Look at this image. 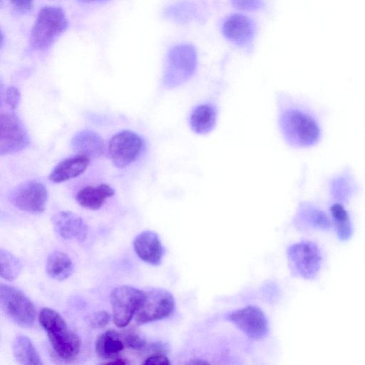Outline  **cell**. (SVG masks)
Returning a JSON list of instances; mask_svg holds the SVG:
<instances>
[{
  "mask_svg": "<svg viewBox=\"0 0 365 365\" xmlns=\"http://www.w3.org/2000/svg\"><path fill=\"white\" fill-rule=\"evenodd\" d=\"M277 123L283 140L294 148H309L322 137L321 123L314 113L291 97L278 98Z\"/></svg>",
  "mask_w": 365,
  "mask_h": 365,
  "instance_id": "obj_1",
  "label": "cell"
},
{
  "mask_svg": "<svg viewBox=\"0 0 365 365\" xmlns=\"http://www.w3.org/2000/svg\"><path fill=\"white\" fill-rule=\"evenodd\" d=\"M38 320L58 356L66 361L74 359L80 352L81 341L64 319L53 309L44 307L39 313Z\"/></svg>",
  "mask_w": 365,
  "mask_h": 365,
  "instance_id": "obj_2",
  "label": "cell"
},
{
  "mask_svg": "<svg viewBox=\"0 0 365 365\" xmlns=\"http://www.w3.org/2000/svg\"><path fill=\"white\" fill-rule=\"evenodd\" d=\"M197 66V52L192 46H175L168 53L163 78L164 86L173 89L184 85L193 76Z\"/></svg>",
  "mask_w": 365,
  "mask_h": 365,
  "instance_id": "obj_3",
  "label": "cell"
},
{
  "mask_svg": "<svg viewBox=\"0 0 365 365\" xmlns=\"http://www.w3.org/2000/svg\"><path fill=\"white\" fill-rule=\"evenodd\" d=\"M288 264L293 276L306 280L316 279L322 268L323 252L315 242L302 240L289 245L287 250Z\"/></svg>",
  "mask_w": 365,
  "mask_h": 365,
  "instance_id": "obj_4",
  "label": "cell"
},
{
  "mask_svg": "<svg viewBox=\"0 0 365 365\" xmlns=\"http://www.w3.org/2000/svg\"><path fill=\"white\" fill-rule=\"evenodd\" d=\"M68 26L63 11L56 6L42 8L31 30L30 41L38 50H43L51 45Z\"/></svg>",
  "mask_w": 365,
  "mask_h": 365,
  "instance_id": "obj_5",
  "label": "cell"
},
{
  "mask_svg": "<svg viewBox=\"0 0 365 365\" xmlns=\"http://www.w3.org/2000/svg\"><path fill=\"white\" fill-rule=\"evenodd\" d=\"M0 304L6 315L22 327H31L35 320V309L29 298L19 289L0 285Z\"/></svg>",
  "mask_w": 365,
  "mask_h": 365,
  "instance_id": "obj_6",
  "label": "cell"
},
{
  "mask_svg": "<svg viewBox=\"0 0 365 365\" xmlns=\"http://www.w3.org/2000/svg\"><path fill=\"white\" fill-rule=\"evenodd\" d=\"M175 307V299L168 290L154 288L145 293L135 314V322L140 325L163 319L170 316Z\"/></svg>",
  "mask_w": 365,
  "mask_h": 365,
  "instance_id": "obj_7",
  "label": "cell"
},
{
  "mask_svg": "<svg viewBox=\"0 0 365 365\" xmlns=\"http://www.w3.org/2000/svg\"><path fill=\"white\" fill-rule=\"evenodd\" d=\"M29 144L26 128L16 113L12 110L1 114L0 155H7L24 150Z\"/></svg>",
  "mask_w": 365,
  "mask_h": 365,
  "instance_id": "obj_8",
  "label": "cell"
},
{
  "mask_svg": "<svg viewBox=\"0 0 365 365\" xmlns=\"http://www.w3.org/2000/svg\"><path fill=\"white\" fill-rule=\"evenodd\" d=\"M145 293L131 286L115 287L110 293L113 322L118 327L128 324L140 305Z\"/></svg>",
  "mask_w": 365,
  "mask_h": 365,
  "instance_id": "obj_9",
  "label": "cell"
},
{
  "mask_svg": "<svg viewBox=\"0 0 365 365\" xmlns=\"http://www.w3.org/2000/svg\"><path fill=\"white\" fill-rule=\"evenodd\" d=\"M143 146L142 138L131 130H122L115 134L108 143V154L113 164L123 168L140 155Z\"/></svg>",
  "mask_w": 365,
  "mask_h": 365,
  "instance_id": "obj_10",
  "label": "cell"
},
{
  "mask_svg": "<svg viewBox=\"0 0 365 365\" xmlns=\"http://www.w3.org/2000/svg\"><path fill=\"white\" fill-rule=\"evenodd\" d=\"M48 199L45 185L36 180L21 183L9 194V201L18 209L33 214L44 211Z\"/></svg>",
  "mask_w": 365,
  "mask_h": 365,
  "instance_id": "obj_11",
  "label": "cell"
},
{
  "mask_svg": "<svg viewBox=\"0 0 365 365\" xmlns=\"http://www.w3.org/2000/svg\"><path fill=\"white\" fill-rule=\"evenodd\" d=\"M227 320L252 339H261L268 333V321L262 310L254 305L236 309L226 316Z\"/></svg>",
  "mask_w": 365,
  "mask_h": 365,
  "instance_id": "obj_12",
  "label": "cell"
},
{
  "mask_svg": "<svg viewBox=\"0 0 365 365\" xmlns=\"http://www.w3.org/2000/svg\"><path fill=\"white\" fill-rule=\"evenodd\" d=\"M296 228L301 231L326 232L332 228L329 214L309 202L299 204L293 219Z\"/></svg>",
  "mask_w": 365,
  "mask_h": 365,
  "instance_id": "obj_13",
  "label": "cell"
},
{
  "mask_svg": "<svg viewBox=\"0 0 365 365\" xmlns=\"http://www.w3.org/2000/svg\"><path fill=\"white\" fill-rule=\"evenodd\" d=\"M54 230L64 240L84 241L88 227L84 220L71 211H60L52 217Z\"/></svg>",
  "mask_w": 365,
  "mask_h": 365,
  "instance_id": "obj_14",
  "label": "cell"
},
{
  "mask_svg": "<svg viewBox=\"0 0 365 365\" xmlns=\"http://www.w3.org/2000/svg\"><path fill=\"white\" fill-rule=\"evenodd\" d=\"M222 31L227 39L237 46H244L253 40L255 26L250 18L241 14H233L225 20Z\"/></svg>",
  "mask_w": 365,
  "mask_h": 365,
  "instance_id": "obj_15",
  "label": "cell"
},
{
  "mask_svg": "<svg viewBox=\"0 0 365 365\" xmlns=\"http://www.w3.org/2000/svg\"><path fill=\"white\" fill-rule=\"evenodd\" d=\"M137 255L144 262L158 265L163 256V247L158 235L151 230H145L138 235L133 241Z\"/></svg>",
  "mask_w": 365,
  "mask_h": 365,
  "instance_id": "obj_16",
  "label": "cell"
},
{
  "mask_svg": "<svg viewBox=\"0 0 365 365\" xmlns=\"http://www.w3.org/2000/svg\"><path fill=\"white\" fill-rule=\"evenodd\" d=\"M218 112L211 103H202L195 106L190 113L188 123L195 134L207 135L215 128Z\"/></svg>",
  "mask_w": 365,
  "mask_h": 365,
  "instance_id": "obj_17",
  "label": "cell"
},
{
  "mask_svg": "<svg viewBox=\"0 0 365 365\" xmlns=\"http://www.w3.org/2000/svg\"><path fill=\"white\" fill-rule=\"evenodd\" d=\"M329 190L334 202L345 204L359 192V186L353 173L344 169L330 179Z\"/></svg>",
  "mask_w": 365,
  "mask_h": 365,
  "instance_id": "obj_18",
  "label": "cell"
},
{
  "mask_svg": "<svg viewBox=\"0 0 365 365\" xmlns=\"http://www.w3.org/2000/svg\"><path fill=\"white\" fill-rule=\"evenodd\" d=\"M90 158L76 154L59 162L51 172L48 180L61 183L81 175L88 168Z\"/></svg>",
  "mask_w": 365,
  "mask_h": 365,
  "instance_id": "obj_19",
  "label": "cell"
},
{
  "mask_svg": "<svg viewBox=\"0 0 365 365\" xmlns=\"http://www.w3.org/2000/svg\"><path fill=\"white\" fill-rule=\"evenodd\" d=\"M71 146L78 154L91 158H99L104 155L105 145L101 137L91 130H83L73 135Z\"/></svg>",
  "mask_w": 365,
  "mask_h": 365,
  "instance_id": "obj_20",
  "label": "cell"
},
{
  "mask_svg": "<svg viewBox=\"0 0 365 365\" xmlns=\"http://www.w3.org/2000/svg\"><path fill=\"white\" fill-rule=\"evenodd\" d=\"M115 195V190L108 184L88 185L81 189L76 195L78 203L84 208L97 210L105 201Z\"/></svg>",
  "mask_w": 365,
  "mask_h": 365,
  "instance_id": "obj_21",
  "label": "cell"
},
{
  "mask_svg": "<svg viewBox=\"0 0 365 365\" xmlns=\"http://www.w3.org/2000/svg\"><path fill=\"white\" fill-rule=\"evenodd\" d=\"M332 227L341 242L349 240L354 233V225L350 213L344 203L334 202L329 207Z\"/></svg>",
  "mask_w": 365,
  "mask_h": 365,
  "instance_id": "obj_22",
  "label": "cell"
},
{
  "mask_svg": "<svg viewBox=\"0 0 365 365\" xmlns=\"http://www.w3.org/2000/svg\"><path fill=\"white\" fill-rule=\"evenodd\" d=\"M125 348L120 335L115 330H108L101 334L95 344L96 352L103 359H116L119 353Z\"/></svg>",
  "mask_w": 365,
  "mask_h": 365,
  "instance_id": "obj_23",
  "label": "cell"
},
{
  "mask_svg": "<svg viewBox=\"0 0 365 365\" xmlns=\"http://www.w3.org/2000/svg\"><path fill=\"white\" fill-rule=\"evenodd\" d=\"M73 269L72 261L64 252L55 251L48 255L46 272L50 277L58 281L64 280L70 277Z\"/></svg>",
  "mask_w": 365,
  "mask_h": 365,
  "instance_id": "obj_24",
  "label": "cell"
},
{
  "mask_svg": "<svg viewBox=\"0 0 365 365\" xmlns=\"http://www.w3.org/2000/svg\"><path fill=\"white\" fill-rule=\"evenodd\" d=\"M13 352L16 361L24 365L43 364L41 359L29 338L18 335L13 343Z\"/></svg>",
  "mask_w": 365,
  "mask_h": 365,
  "instance_id": "obj_25",
  "label": "cell"
},
{
  "mask_svg": "<svg viewBox=\"0 0 365 365\" xmlns=\"http://www.w3.org/2000/svg\"><path fill=\"white\" fill-rule=\"evenodd\" d=\"M22 264L20 260L10 252L0 250V274L6 280L12 281L20 274Z\"/></svg>",
  "mask_w": 365,
  "mask_h": 365,
  "instance_id": "obj_26",
  "label": "cell"
},
{
  "mask_svg": "<svg viewBox=\"0 0 365 365\" xmlns=\"http://www.w3.org/2000/svg\"><path fill=\"white\" fill-rule=\"evenodd\" d=\"M121 340L126 348L142 350L146 347V341L135 331H128L120 336Z\"/></svg>",
  "mask_w": 365,
  "mask_h": 365,
  "instance_id": "obj_27",
  "label": "cell"
},
{
  "mask_svg": "<svg viewBox=\"0 0 365 365\" xmlns=\"http://www.w3.org/2000/svg\"><path fill=\"white\" fill-rule=\"evenodd\" d=\"M110 317V316L108 312L101 310L93 313L89 318V322L93 327L101 329L108 324Z\"/></svg>",
  "mask_w": 365,
  "mask_h": 365,
  "instance_id": "obj_28",
  "label": "cell"
},
{
  "mask_svg": "<svg viewBox=\"0 0 365 365\" xmlns=\"http://www.w3.org/2000/svg\"><path fill=\"white\" fill-rule=\"evenodd\" d=\"M21 99V94L19 89L14 86L9 87L6 91V104L11 110H15L18 107Z\"/></svg>",
  "mask_w": 365,
  "mask_h": 365,
  "instance_id": "obj_29",
  "label": "cell"
},
{
  "mask_svg": "<svg viewBox=\"0 0 365 365\" xmlns=\"http://www.w3.org/2000/svg\"><path fill=\"white\" fill-rule=\"evenodd\" d=\"M232 4L241 10L255 11L261 9L264 4L262 0H230Z\"/></svg>",
  "mask_w": 365,
  "mask_h": 365,
  "instance_id": "obj_30",
  "label": "cell"
},
{
  "mask_svg": "<svg viewBox=\"0 0 365 365\" xmlns=\"http://www.w3.org/2000/svg\"><path fill=\"white\" fill-rule=\"evenodd\" d=\"M143 364L168 365L170 364V361L165 354H153L145 359Z\"/></svg>",
  "mask_w": 365,
  "mask_h": 365,
  "instance_id": "obj_31",
  "label": "cell"
},
{
  "mask_svg": "<svg viewBox=\"0 0 365 365\" xmlns=\"http://www.w3.org/2000/svg\"><path fill=\"white\" fill-rule=\"evenodd\" d=\"M19 10L28 11L33 7L34 0H10Z\"/></svg>",
  "mask_w": 365,
  "mask_h": 365,
  "instance_id": "obj_32",
  "label": "cell"
},
{
  "mask_svg": "<svg viewBox=\"0 0 365 365\" xmlns=\"http://www.w3.org/2000/svg\"><path fill=\"white\" fill-rule=\"evenodd\" d=\"M103 364H118V365H120V364H129V362L125 360V359H111L110 361H108L106 362H103Z\"/></svg>",
  "mask_w": 365,
  "mask_h": 365,
  "instance_id": "obj_33",
  "label": "cell"
},
{
  "mask_svg": "<svg viewBox=\"0 0 365 365\" xmlns=\"http://www.w3.org/2000/svg\"><path fill=\"white\" fill-rule=\"evenodd\" d=\"M81 2H84V3H96V2H104V1H106L108 0H78Z\"/></svg>",
  "mask_w": 365,
  "mask_h": 365,
  "instance_id": "obj_34",
  "label": "cell"
}]
</instances>
